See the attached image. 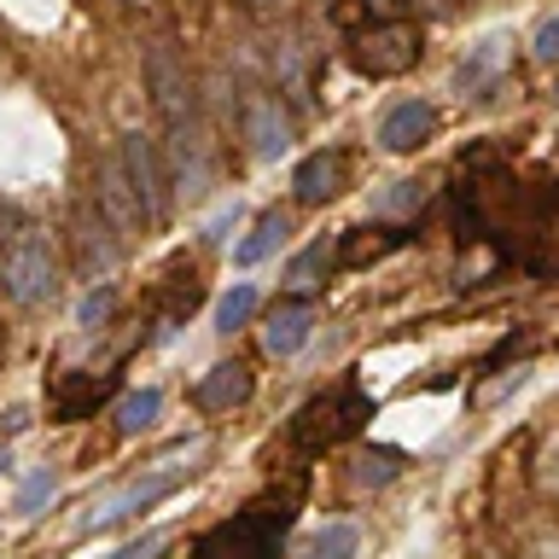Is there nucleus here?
<instances>
[{
	"label": "nucleus",
	"instance_id": "nucleus-2",
	"mask_svg": "<svg viewBox=\"0 0 559 559\" xmlns=\"http://www.w3.org/2000/svg\"><path fill=\"white\" fill-rule=\"evenodd\" d=\"M0 292L17 309H35L59 292V251H52V234L41 222H17L0 239Z\"/></svg>",
	"mask_w": 559,
	"mask_h": 559
},
{
	"label": "nucleus",
	"instance_id": "nucleus-19",
	"mask_svg": "<svg viewBox=\"0 0 559 559\" xmlns=\"http://www.w3.org/2000/svg\"><path fill=\"white\" fill-rule=\"evenodd\" d=\"M251 314H257V286H251V280H239V286L216 304V332H239Z\"/></svg>",
	"mask_w": 559,
	"mask_h": 559
},
{
	"label": "nucleus",
	"instance_id": "nucleus-1",
	"mask_svg": "<svg viewBox=\"0 0 559 559\" xmlns=\"http://www.w3.org/2000/svg\"><path fill=\"white\" fill-rule=\"evenodd\" d=\"M292 507L297 496H269L234 519H222L216 531H204L192 542V559H274L292 531Z\"/></svg>",
	"mask_w": 559,
	"mask_h": 559
},
{
	"label": "nucleus",
	"instance_id": "nucleus-24",
	"mask_svg": "<svg viewBox=\"0 0 559 559\" xmlns=\"http://www.w3.org/2000/svg\"><path fill=\"white\" fill-rule=\"evenodd\" d=\"M52 489H59V472L52 466H41V472H29V484L17 489V501H12V513H35V507H41Z\"/></svg>",
	"mask_w": 559,
	"mask_h": 559
},
{
	"label": "nucleus",
	"instance_id": "nucleus-20",
	"mask_svg": "<svg viewBox=\"0 0 559 559\" xmlns=\"http://www.w3.org/2000/svg\"><path fill=\"white\" fill-rule=\"evenodd\" d=\"M507 47H513L507 35H489V41H484V47H478V52H472V59L461 64V87H478L484 76H496L501 59H507Z\"/></svg>",
	"mask_w": 559,
	"mask_h": 559
},
{
	"label": "nucleus",
	"instance_id": "nucleus-17",
	"mask_svg": "<svg viewBox=\"0 0 559 559\" xmlns=\"http://www.w3.org/2000/svg\"><path fill=\"white\" fill-rule=\"evenodd\" d=\"M105 384H111V373H70L59 391H52V414H59V419L87 414V408H94V402L105 396Z\"/></svg>",
	"mask_w": 559,
	"mask_h": 559
},
{
	"label": "nucleus",
	"instance_id": "nucleus-28",
	"mask_svg": "<svg viewBox=\"0 0 559 559\" xmlns=\"http://www.w3.org/2000/svg\"><path fill=\"white\" fill-rule=\"evenodd\" d=\"M227 227H239V204H222V210H216V216H210V222H204V239H210V245H216V239L227 234Z\"/></svg>",
	"mask_w": 559,
	"mask_h": 559
},
{
	"label": "nucleus",
	"instance_id": "nucleus-11",
	"mask_svg": "<svg viewBox=\"0 0 559 559\" xmlns=\"http://www.w3.org/2000/svg\"><path fill=\"white\" fill-rule=\"evenodd\" d=\"M344 175H349V157L344 152H309L304 164H297L292 187H297V199H304V204H326V199H338Z\"/></svg>",
	"mask_w": 559,
	"mask_h": 559
},
{
	"label": "nucleus",
	"instance_id": "nucleus-25",
	"mask_svg": "<svg viewBox=\"0 0 559 559\" xmlns=\"http://www.w3.org/2000/svg\"><path fill=\"white\" fill-rule=\"evenodd\" d=\"M326 262H332L326 239H314L309 251H304V257H297L292 269H286V280H292V286H314V280H321V269H326Z\"/></svg>",
	"mask_w": 559,
	"mask_h": 559
},
{
	"label": "nucleus",
	"instance_id": "nucleus-5",
	"mask_svg": "<svg viewBox=\"0 0 559 559\" xmlns=\"http://www.w3.org/2000/svg\"><path fill=\"white\" fill-rule=\"evenodd\" d=\"M122 175H129L134 199H140V216H146V227H157L169 216V175H164V157H157V140L152 134H122Z\"/></svg>",
	"mask_w": 559,
	"mask_h": 559
},
{
	"label": "nucleus",
	"instance_id": "nucleus-13",
	"mask_svg": "<svg viewBox=\"0 0 559 559\" xmlns=\"http://www.w3.org/2000/svg\"><path fill=\"white\" fill-rule=\"evenodd\" d=\"M245 396H251V367L245 361H216L199 379V391H192V402H199L204 414H222V408H234V402H245Z\"/></svg>",
	"mask_w": 559,
	"mask_h": 559
},
{
	"label": "nucleus",
	"instance_id": "nucleus-16",
	"mask_svg": "<svg viewBox=\"0 0 559 559\" xmlns=\"http://www.w3.org/2000/svg\"><path fill=\"white\" fill-rule=\"evenodd\" d=\"M286 234H292L286 210H262V216L251 222V234L234 245V262H239V269H257V262H269L280 245H286Z\"/></svg>",
	"mask_w": 559,
	"mask_h": 559
},
{
	"label": "nucleus",
	"instance_id": "nucleus-10",
	"mask_svg": "<svg viewBox=\"0 0 559 559\" xmlns=\"http://www.w3.org/2000/svg\"><path fill=\"white\" fill-rule=\"evenodd\" d=\"M431 134H437V111L426 99H402V105H391V117L379 122V146L384 152H419Z\"/></svg>",
	"mask_w": 559,
	"mask_h": 559
},
{
	"label": "nucleus",
	"instance_id": "nucleus-33",
	"mask_svg": "<svg viewBox=\"0 0 559 559\" xmlns=\"http://www.w3.org/2000/svg\"><path fill=\"white\" fill-rule=\"evenodd\" d=\"M419 7H426V12H449L454 0H419Z\"/></svg>",
	"mask_w": 559,
	"mask_h": 559
},
{
	"label": "nucleus",
	"instance_id": "nucleus-21",
	"mask_svg": "<svg viewBox=\"0 0 559 559\" xmlns=\"http://www.w3.org/2000/svg\"><path fill=\"white\" fill-rule=\"evenodd\" d=\"M356 548H361V531H356V524H326V531L314 536L309 559H349Z\"/></svg>",
	"mask_w": 559,
	"mask_h": 559
},
{
	"label": "nucleus",
	"instance_id": "nucleus-22",
	"mask_svg": "<svg viewBox=\"0 0 559 559\" xmlns=\"http://www.w3.org/2000/svg\"><path fill=\"white\" fill-rule=\"evenodd\" d=\"M402 472V454L396 449H367L361 461H356V484L367 489V484H391Z\"/></svg>",
	"mask_w": 559,
	"mask_h": 559
},
{
	"label": "nucleus",
	"instance_id": "nucleus-34",
	"mask_svg": "<svg viewBox=\"0 0 559 559\" xmlns=\"http://www.w3.org/2000/svg\"><path fill=\"white\" fill-rule=\"evenodd\" d=\"M7 466H12V454H7V449H0V472H7Z\"/></svg>",
	"mask_w": 559,
	"mask_h": 559
},
{
	"label": "nucleus",
	"instance_id": "nucleus-14",
	"mask_svg": "<svg viewBox=\"0 0 559 559\" xmlns=\"http://www.w3.org/2000/svg\"><path fill=\"white\" fill-rule=\"evenodd\" d=\"M245 134H251L257 157H280L292 146V117L280 111V99H251L245 105Z\"/></svg>",
	"mask_w": 559,
	"mask_h": 559
},
{
	"label": "nucleus",
	"instance_id": "nucleus-7",
	"mask_svg": "<svg viewBox=\"0 0 559 559\" xmlns=\"http://www.w3.org/2000/svg\"><path fill=\"white\" fill-rule=\"evenodd\" d=\"M181 484H187V466H164V472H152V478L129 484L122 496H111L99 513H82L76 531H105V524H122V519H134V513H146V507H157L164 496H175Z\"/></svg>",
	"mask_w": 559,
	"mask_h": 559
},
{
	"label": "nucleus",
	"instance_id": "nucleus-6",
	"mask_svg": "<svg viewBox=\"0 0 559 559\" xmlns=\"http://www.w3.org/2000/svg\"><path fill=\"white\" fill-rule=\"evenodd\" d=\"M70 245H76V274L82 280H105L122 257L117 227L99 216V204H76V222H70Z\"/></svg>",
	"mask_w": 559,
	"mask_h": 559
},
{
	"label": "nucleus",
	"instance_id": "nucleus-15",
	"mask_svg": "<svg viewBox=\"0 0 559 559\" xmlns=\"http://www.w3.org/2000/svg\"><path fill=\"white\" fill-rule=\"evenodd\" d=\"M396 245H408V227H349L344 245L332 251V262H338V269H361V262L391 257Z\"/></svg>",
	"mask_w": 559,
	"mask_h": 559
},
{
	"label": "nucleus",
	"instance_id": "nucleus-27",
	"mask_svg": "<svg viewBox=\"0 0 559 559\" xmlns=\"http://www.w3.org/2000/svg\"><path fill=\"white\" fill-rule=\"evenodd\" d=\"M531 52H536L542 64H559V12L536 24V35H531Z\"/></svg>",
	"mask_w": 559,
	"mask_h": 559
},
{
	"label": "nucleus",
	"instance_id": "nucleus-4",
	"mask_svg": "<svg viewBox=\"0 0 559 559\" xmlns=\"http://www.w3.org/2000/svg\"><path fill=\"white\" fill-rule=\"evenodd\" d=\"M419 52H426V35H419V24H402V17H367V24L349 35V64L373 82L408 76L419 64Z\"/></svg>",
	"mask_w": 559,
	"mask_h": 559
},
{
	"label": "nucleus",
	"instance_id": "nucleus-29",
	"mask_svg": "<svg viewBox=\"0 0 559 559\" xmlns=\"http://www.w3.org/2000/svg\"><path fill=\"white\" fill-rule=\"evenodd\" d=\"M419 199H426V187H419V181H402V192H391L379 210H408V204H419Z\"/></svg>",
	"mask_w": 559,
	"mask_h": 559
},
{
	"label": "nucleus",
	"instance_id": "nucleus-26",
	"mask_svg": "<svg viewBox=\"0 0 559 559\" xmlns=\"http://www.w3.org/2000/svg\"><path fill=\"white\" fill-rule=\"evenodd\" d=\"M164 554H169V531H146V536H134V542H122L111 559H164Z\"/></svg>",
	"mask_w": 559,
	"mask_h": 559
},
{
	"label": "nucleus",
	"instance_id": "nucleus-31",
	"mask_svg": "<svg viewBox=\"0 0 559 559\" xmlns=\"http://www.w3.org/2000/svg\"><path fill=\"white\" fill-rule=\"evenodd\" d=\"M542 478H548V489H554V496H559V449L548 454V472H542Z\"/></svg>",
	"mask_w": 559,
	"mask_h": 559
},
{
	"label": "nucleus",
	"instance_id": "nucleus-12",
	"mask_svg": "<svg viewBox=\"0 0 559 559\" xmlns=\"http://www.w3.org/2000/svg\"><path fill=\"white\" fill-rule=\"evenodd\" d=\"M309 332H314V309L304 297H286V304H274L269 326H262V344H269V356H297L309 344Z\"/></svg>",
	"mask_w": 559,
	"mask_h": 559
},
{
	"label": "nucleus",
	"instance_id": "nucleus-18",
	"mask_svg": "<svg viewBox=\"0 0 559 559\" xmlns=\"http://www.w3.org/2000/svg\"><path fill=\"white\" fill-rule=\"evenodd\" d=\"M157 414H164V391H152V384H146V391H129L117 402V431L134 437V431H146Z\"/></svg>",
	"mask_w": 559,
	"mask_h": 559
},
{
	"label": "nucleus",
	"instance_id": "nucleus-3",
	"mask_svg": "<svg viewBox=\"0 0 559 559\" xmlns=\"http://www.w3.org/2000/svg\"><path fill=\"white\" fill-rule=\"evenodd\" d=\"M367 419H373V396H367L361 379H338L326 384L321 396H309L292 419V443L297 449H332L344 437H356Z\"/></svg>",
	"mask_w": 559,
	"mask_h": 559
},
{
	"label": "nucleus",
	"instance_id": "nucleus-9",
	"mask_svg": "<svg viewBox=\"0 0 559 559\" xmlns=\"http://www.w3.org/2000/svg\"><path fill=\"white\" fill-rule=\"evenodd\" d=\"M146 82H152V99H157V111H164L169 129L192 117V82H187V64L175 59V47H164V41L152 47V59H146Z\"/></svg>",
	"mask_w": 559,
	"mask_h": 559
},
{
	"label": "nucleus",
	"instance_id": "nucleus-35",
	"mask_svg": "<svg viewBox=\"0 0 559 559\" xmlns=\"http://www.w3.org/2000/svg\"><path fill=\"white\" fill-rule=\"evenodd\" d=\"M554 99H559V82H554Z\"/></svg>",
	"mask_w": 559,
	"mask_h": 559
},
{
	"label": "nucleus",
	"instance_id": "nucleus-23",
	"mask_svg": "<svg viewBox=\"0 0 559 559\" xmlns=\"http://www.w3.org/2000/svg\"><path fill=\"white\" fill-rule=\"evenodd\" d=\"M111 309H117V292L111 286H94V292L82 297V309H76V326L82 332H99L105 321H111Z\"/></svg>",
	"mask_w": 559,
	"mask_h": 559
},
{
	"label": "nucleus",
	"instance_id": "nucleus-30",
	"mask_svg": "<svg viewBox=\"0 0 559 559\" xmlns=\"http://www.w3.org/2000/svg\"><path fill=\"white\" fill-rule=\"evenodd\" d=\"M24 426H29V408H12V414H7V437H17Z\"/></svg>",
	"mask_w": 559,
	"mask_h": 559
},
{
	"label": "nucleus",
	"instance_id": "nucleus-8",
	"mask_svg": "<svg viewBox=\"0 0 559 559\" xmlns=\"http://www.w3.org/2000/svg\"><path fill=\"white\" fill-rule=\"evenodd\" d=\"M94 204H99V216L117 227V239L129 245L140 227H146V216H140V199H134V187H129V175H122V157H105L99 175H94Z\"/></svg>",
	"mask_w": 559,
	"mask_h": 559
},
{
	"label": "nucleus",
	"instance_id": "nucleus-32",
	"mask_svg": "<svg viewBox=\"0 0 559 559\" xmlns=\"http://www.w3.org/2000/svg\"><path fill=\"white\" fill-rule=\"evenodd\" d=\"M536 559H559V542H536Z\"/></svg>",
	"mask_w": 559,
	"mask_h": 559
}]
</instances>
